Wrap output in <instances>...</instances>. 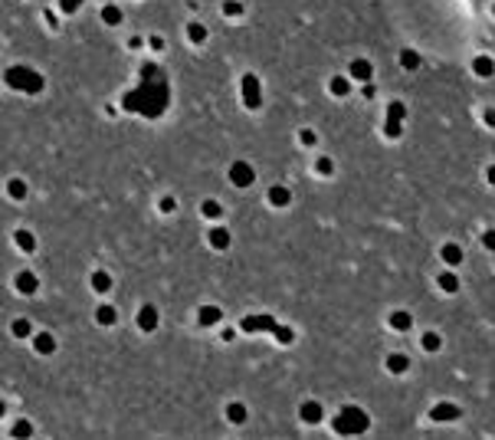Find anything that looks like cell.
I'll use <instances>...</instances> for the list:
<instances>
[{
    "mask_svg": "<svg viewBox=\"0 0 495 440\" xmlns=\"http://www.w3.org/2000/svg\"><path fill=\"white\" fill-rule=\"evenodd\" d=\"M141 325H144V329H151V325H154V312H151V309H144V312H141Z\"/></svg>",
    "mask_w": 495,
    "mask_h": 440,
    "instance_id": "30bf717a",
    "label": "cell"
},
{
    "mask_svg": "<svg viewBox=\"0 0 495 440\" xmlns=\"http://www.w3.org/2000/svg\"><path fill=\"white\" fill-rule=\"evenodd\" d=\"M36 286H40V283H36V276H33V273H20V276H17V289H20L23 296H33Z\"/></svg>",
    "mask_w": 495,
    "mask_h": 440,
    "instance_id": "7a4b0ae2",
    "label": "cell"
},
{
    "mask_svg": "<svg viewBox=\"0 0 495 440\" xmlns=\"http://www.w3.org/2000/svg\"><path fill=\"white\" fill-rule=\"evenodd\" d=\"M0 414H3V404H0Z\"/></svg>",
    "mask_w": 495,
    "mask_h": 440,
    "instance_id": "4fadbf2b",
    "label": "cell"
},
{
    "mask_svg": "<svg viewBox=\"0 0 495 440\" xmlns=\"http://www.w3.org/2000/svg\"><path fill=\"white\" fill-rule=\"evenodd\" d=\"M79 3H82V0H63V13H72Z\"/></svg>",
    "mask_w": 495,
    "mask_h": 440,
    "instance_id": "8fae6325",
    "label": "cell"
},
{
    "mask_svg": "<svg viewBox=\"0 0 495 440\" xmlns=\"http://www.w3.org/2000/svg\"><path fill=\"white\" fill-rule=\"evenodd\" d=\"M36 352L40 355H53L56 352V339L49 335V332H40V335H36Z\"/></svg>",
    "mask_w": 495,
    "mask_h": 440,
    "instance_id": "277c9868",
    "label": "cell"
},
{
    "mask_svg": "<svg viewBox=\"0 0 495 440\" xmlns=\"http://www.w3.org/2000/svg\"><path fill=\"white\" fill-rule=\"evenodd\" d=\"M7 191H10V197H13V200H23V197H26V184H23L20 177H13L10 184H7Z\"/></svg>",
    "mask_w": 495,
    "mask_h": 440,
    "instance_id": "5b68a950",
    "label": "cell"
},
{
    "mask_svg": "<svg viewBox=\"0 0 495 440\" xmlns=\"http://www.w3.org/2000/svg\"><path fill=\"white\" fill-rule=\"evenodd\" d=\"M105 20H109V23H118V10H112V7H109V10H105Z\"/></svg>",
    "mask_w": 495,
    "mask_h": 440,
    "instance_id": "7c38bea8",
    "label": "cell"
},
{
    "mask_svg": "<svg viewBox=\"0 0 495 440\" xmlns=\"http://www.w3.org/2000/svg\"><path fill=\"white\" fill-rule=\"evenodd\" d=\"M10 329H13V335H17V339H26V335L33 332V329H30V322H26V319H13V325H10Z\"/></svg>",
    "mask_w": 495,
    "mask_h": 440,
    "instance_id": "8992f818",
    "label": "cell"
},
{
    "mask_svg": "<svg viewBox=\"0 0 495 440\" xmlns=\"http://www.w3.org/2000/svg\"><path fill=\"white\" fill-rule=\"evenodd\" d=\"M95 319H99L102 325H112V322H115V309H112V306H102V309H99V316H95Z\"/></svg>",
    "mask_w": 495,
    "mask_h": 440,
    "instance_id": "ba28073f",
    "label": "cell"
},
{
    "mask_svg": "<svg viewBox=\"0 0 495 440\" xmlns=\"http://www.w3.org/2000/svg\"><path fill=\"white\" fill-rule=\"evenodd\" d=\"M92 286L99 289V293H105V289L112 286V279H109V273H95V276H92Z\"/></svg>",
    "mask_w": 495,
    "mask_h": 440,
    "instance_id": "52a82bcc",
    "label": "cell"
},
{
    "mask_svg": "<svg viewBox=\"0 0 495 440\" xmlns=\"http://www.w3.org/2000/svg\"><path fill=\"white\" fill-rule=\"evenodd\" d=\"M13 437H30V424H26V420H17V424H13Z\"/></svg>",
    "mask_w": 495,
    "mask_h": 440,
    "instance_id": "9c48e42d",
    "label": "cell"
},
{
    "mask_svg": "<svg viewBox=\"0 0 495 440\" xmlns=\"http://www.w3.org/2000/svg\"><path fill=\"white\" fill-rule=\"evenodd\" d=\"M13 240H17V246H20L23 253H33V250H36V237H33L30 230H17V237H13Z\"/></svg>",
    "mask_w": 495,
    "mask_h": 440,
    "instance_id": "3957f363",
    "label": "cell"
},
{
    "mask_svg": "<svg viewBox=\"0 0 495 440\" xmlns=\"http://www.w3.org/2000/svg\"><path fill=\"white\" fill-rule=\"evenodd\" d=\"M7 86H10V89H23L26 96H36V92L43 89V76L33 73V69L10 66V69H7Z\"/></svg>",
    "mask_w": 495,
    "mask_h": 440,
    "instance_id": "6da1fadb",
    "label": "cell"
}]
</instances>
